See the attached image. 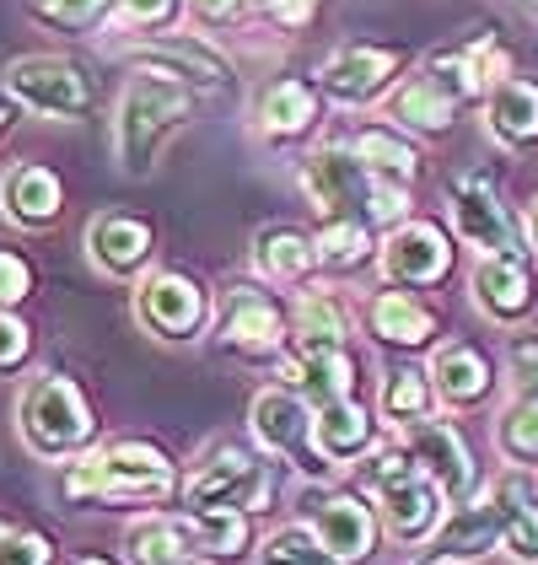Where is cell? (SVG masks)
Returning <instances> with one entry per match:
<instances>
[{
	"label": "cell",
	"instance_id": "6da1fadb",
	"mask_svg": "<svg viewBox=\"0 0 538 565\" xmlns=\"http://www.w3.org/2000/svg\"><path fill=\"white\" fill-rule=\"evenodd\" d=\"M297 178L323 221H366L388 232L409 221V189L377 178L351 146H318L313 157H302Z\"/></svg>",
	"mask_w": 538,
	"mask_h": 565
},
{
	"label": "cell",
	"instance_id": "7a4b0ae2",
	"mask_svg": "<svg viewBox=\"0 0 538 565\" xmlns=\"http://www.w3.org/2000/svg\"><path fill=\"white\" fill-rule=\"evenodd\" d=\"M60 484L71 501H108V507H162L183 490L173 458L151 441H114L82 452L76 463H65Z\"/></svg>",
	"mask_w": 538,
	"mask_h": 565
},
{
	"label": "cell",
	"instance_id": "3957f363",
	"mask_svg": "<svg viewBox=\"0 0 538 565\" xmlns=\"http://www.w3.org/2000/svg\"><path fill=\"white\" fill-rule=\"evenodd\" d=\"M194 119V97L189 87L168 76H134L119 97V119H114V146H119V168L130 178H146L157 168V151L173 130Z\"/></svg>",
	"mask_w": 538,
	"mask_h": 565
},
{
	"label": "cell",
	"instance_id": "277c9868",
	"mask_svg": "<svg viewBox=\"0 0 538 565\" xmlns=\"http://www.w3.org/2000/svg\"><path fill=\"white\" fill-rule=\"evenodd\" d=\"M17 431H22V441H28L39 458H71V452L92 447L97 415H92L87 393L76 388L71 377L49 372V377H39L33 388L22 393V404H17Z\"/></svg>",
	"mask_w": 538,
	"mask_h": 565
},
{
	"label": "cell",
	"instance_id": "5b68a950",
	"mask_svg": "<svg viewBox=\"0 0 538 565\" xmlns=\"http://www.w3.org/2000/svg\"><path fill=\"white\" fill-rule=\"evenodd\" d=\"M248 420H254V436L265 441L269 452L280 458V463H291L302 479H313V484H323V479H334L340 469L318 452V409L302 398L297 388H265L254 393V409H248Z\"/></svg>",
	"mask_w": 538,
	"mask_h": 565
},
{
	"label": "cell",
	"instance_id": "8992f818",
	"mask_svg": "<svg viewBox=\"0 0 538 565\" xmlns=\"http://www.w3.org/2000/svg\"><path fill=\"white\" fill-rule=\"evenodd\" d=\"M448 205H452V232H458L469 248H480V259H491V254H506V259H528L523 226H517V216L506 211V200H501V189H495L491 173L452 178Z\"/></svg>",
	"mask_w": 538,
	"mask_h": 565
},
{
	"label": "cell",
	"instance_id": "52a82bcc",
	"mask_svg": "<svg viewBox=\"0 0 538 565\" xmlns=\"http://www.w3.org/2000/svg\"><path fill=\"white\" fill-rule=\"evenodd\" d=\"M6 92L44 114V119H87L97 108V87L76 60H54V54H28L6 71Z\"/></svg>",
	"mask_w": 538,
	"mask_h": 565
},
{
	"label": "cell",
	"instance_id": "ba28073f",
	"mask_svg": "<svg viewBox=\"0 0 538 565\" xmlns=\"http://www.w3.org/2000/svg\"><path fill=\"white\" fill-rule=\"evenodd\" d=\"M269 495H275V475L254 452L243 447H216L211 463H200L194 479L183 484V507L189 512H259Z\"/></svg>",
	"mask_w": 538,
	"mask_h": 565
},
{
	"label": "cell",
	"instance_id": "9c48e42d",
	"mask_svg": "<svg viewBox=\"0 0 538 565\" xmlns=\"http://www.w3.org/2000/svg\"><path fill=\"white\" fill-rule=\"evenodd\" d=\"M226 350L248 355V361H286L291 350V312L265 286H232L216 323Z\"/></svg>",
	"mask_w": 538,
	"mask_h": 565
},
{
	"label": "cell",
	"instance_id": "30bf717a",
	"mask_svg": "<svg viewBox=\"0 0 538 565\" xmlns=\"http://www.w3.org/2000/svg\"><path fill=\"white\" fill-rule=\"evenodd\" d=\"M134 318H140L157 340L189 345V340H200V329L211 323V297H205V286H200L194 275L157 269V275H146L140 291H134Z\"/></svg>",
	"mask_w": 538,
	"mask_h": 565
},
{
	"label": "cell",
	"instance_id": "8fae6325",
	"mask_svg": "<svg viewBox=\"0 0 538 565\" xmlns=\"http://www.w3.org/2000/svg\"><path fill=\"white\" fill-rule=\"evenodd\" d=\"M377 264H383V280L394 291H426V286H442L452 275V237L437 226V221H404L383 237L377 248Z\"/></svg>",
	"mask_w": 538,
	"mask_h": 565
},
{
	"label": "cell",
	"instance_id": "7c38bea8",
	"mask_svg": "<svg viewBox=\"0 0 538 565\" xmlns=\"http://www.w3.org/2000/svg\"><path fill=\"white\" fill-rule=\"evenodd\" d=\"M404 65H409V54L394 44H340L318 65V92L345 103V108H361V103L388 97Z\"/></svg>",
	"mask_w": 538,
	"mask_h": 565
},
{
	"label": "cell",
	"instance_id": "4fadbf2b",
	"mask_svg": "<svg viewBox=\"0 0 538 565\" xmlns=\"http://www.w3.org/2000/svg\"><path fill=\"white\" fill-rule=\"evenodd\" d=\"M404 447H409V458L420 463V475L448 495V507H463V501L480 495L474 452H469V441H463V431H458L452 420H420V426H409V431H404Z\"/></svg>",
	"mask_w": 538,
	"mask_h": 565
},
{
	"label": "cell",
	"instance_id": "5bb4252c",
	"mask_svg": "<svg viewBox=\"0 0 538 565\" xmlns=\"http://www.w3.org/2000/svg\"><path fill=\"white\" fill-rule=\"evenodd\" d=\"M426 76L463 108V103H474V97H491V92L512 76V54L495 44V33H474L469 44L431 49V54H426Z\"/></svg>",
	"mask_w": 538,
	"mask_h": 565
},
{
	"label": "cell",
	"instance_id": "9a60e30c",
	"mask_svg": "<svg viewBox=\"0 0 538 565\" xmlns=\"http://www.w3.org/2000/svg\"><path fill=\"white\" fill-rule=\"evenodd\" d=\"M308 527H313L318 544L340 565H366L377 555V539H383L377 507H366V495H356V490H329V495H318Z\"/></svg>",
	"mask_w": 538,
	"mask_h": 565
},
{
	"label": "cell",
	"instance_id": "2e32d148",
	"mask_svg": "<svg viewBox=\"0 0 538 565\" xmlns=\"http://www.w3.org/2000/svg\"><path fill=\"white\" fill-rule=\"evenodd\" d=\"M372 495H377V512H383L388 533H394L399 544H426V539H437V527L448 522L442 518L448 495L420 475V463H409L404 475H394L388 484H377Z\"/></svg>",
	"mask_w": 538,
	"mask_h": 565
},
{
	"label": "cell",
	"instance_id": "e0dca14e",
	"mask_svg": "<svg viewBox=\"0 0 538 565\" xmlns=\"http://www.w3.org/2000/svg\"><path fill=\"white\" fill-rule=\"evenodd\" d=\"M151 254H157V232H151L146 216H130V211H103V216H92L87 259L97 264L103 275L130 280V275H140V269L151 264Z\"/></svg>",
	"mask_w": 538,
	"mask_h": 565
},
{
	"label": "cell",
	"instance_id": "ac0fdd59",
	"mask_svg": "<svg viewBox=\"0 0 538 565\" xmlns=\"http://www.w3.org/2000/svg\"><path fill=\"white\" fill-rule=\"evenodd\" d=\"M134 60L151 71V76H168V82H189V87H205L216 92L232 82V65H226V54L205 44V39H194V33H162V39H151V44L134 49Z\"/></svg>",
	"mask_w": 538,
	"mask_h": 565
},
{
	"label": "cell",
	"instance_id": "d6986e66",
	"mask_svg": "<svg viewBox=\"0 0 538 565\" xmlns=\"http://www.w3.org/2000/svg\"><path fill=\"white\" fill-rule=\"evenodd\" d=\"M469 291H474V307L491 318V323H523L534 312V269L528 259H506V254H491V259L474 264L469 275Z\"/></svg>",
	"mask_w": 538,
	"mask_h": 565
},
{
	"label": "cell",
	"instance_id": "ffe728a7",
	"mask_svg": "<svg viewBox=\"0 0 538 565\" xmlns=\"http://www.w3.org/2000/svg\"><path fill=\"white\" fill-rule=\"evenodd\" d=\"M495 544H501V507H495V495H474V501H463V507H452L448 522L437 527V539H431V550H426V561L420 565H448V561H480V555H491Z\"/></svg>",
	"mask_w": 538,
	"mask_h": 565
},
{
	"label": "cell",
	"instance_id": "44dd1931",
	"mask_svg": "<svg viewBox=\"0 0 538 565\" xmlns=\"http://www.w3.org/2000/svg\"><path fill=\"white\" fill-rule=\"evenodd\" d=\"M0 211L17 226H28V232H44L65 211V183L44 162H17L11 173L0 178Z\"/></svg>",
	"mask_w": 538,
	"mask_h": 565
},
{
	"label": "cell",
	"instance_id": "7402d4cb",
	"mask_svg": "<svg viewBox=\"0 0 538 565\" xmlns=\"http://www.w3.org/2000/svg\"><path fill=\"white\" fill-rule=\"evenodd\" d=\"M431 388H437V398H442L448 409H480L495 388L491 355L463 345V340L437 345V355H431Z\"/></svg>",
	"mask_w": 538,
	"mask_h": 565
},
{
	"label": "cell",
	"instance_id": "603a6c76",
	"mask_svg": "<svg viewBox=\"0 0 538 565\" xmlns=\"http://www.w3.org/2000/svg\"><path fill=\"white\" fill-rule=\"evenodd\" d=\"M366 334L388 350H426L437 340V312L415 291H377L366 302Z\"/></svg>",
	"mask_w": 538,
	"mask_h": 565
},
{
	"label": "cell",
	"instance_id": "cb8c5ba5",
	"mask_svg": "<svg viewBox=\"0 0 538 565\" xmlns=\"http://www.w3.org/2000/svg\"><path fill=\"white\" fill-rule=\"evenodd\" d=\"M323 119V92L318 82H302V76H280L259 92V135L269 140H297L308 135Z\"/></svg>",
	"mask_w": 538,
	"mask_h": 565
},
{
	"label": "cell",
	"instance_id": "d4e9b609",
	"mask_svg": "<svg viewBox=\"0 0 538 565\" xmlns=\"http://www.w3.org/2000/svg\"><path fill=\"white\" fill-rule=\"evenodd\" d=\"M254 269L269 286H302L318 269V243L302 226H286V221L259 226L254 232Z\"/></svg>",
	"mask_w": 538,
	"mask_h": 565
},
{
	"label": "cell",
	"instance_id": "484cf974",
	"mask_svg": "<svg viewBox=\"0 0 538 565\" xmlns=\"http://www.w3.org/2000/svg\"><path fill=\"white\" fill-rule=\"evenodd\" d=\"M495 507H501V544L523 565H538V490L523 469H506L491 484Z\"/></svg>",
	"mask_w": 538,
	"mask_h": 565
},
{
	"label": "cell",
	"instance_id": "4316f807",
	"mask_svg": "<svg viewBox=\"0 0 538 565\" xmlns=\"http://www.w3.org/2000/svg\"><path fill=\"white\" fill-rule=\"evenodd\" d=\"M313 431H318V452H323L334 469H345V463H356V458H372V447H377V420L366 415L361 398L323 404Z\"/></svg>",
	"mask_w": 538,
	"mask_h": 565
},
{
	"label": "cell",
	"instance_id": "83f0119b",
	"mask_svg": "<svg viewBox=\"0 0 538 565\" xmlns=\"http://www.w3.org/2000/svg\"><path fill=\"white\" fill-rule=\"evenodd\" d=\"M183 544H189V555H200V561H216V565H232L243 561L248 550H254V518L248 512H183Z\"/></svg>",
	"mask_w": 538,
	"mask_h": 565
},
{
	"label": "cell",
	"instance_id": "f1b7e54d",
	"mask_svg": "<svg viewBox=\"0 0 538 565\" xmlns=\"http://www.w3.org/2000/svg\"><path fill=\"white\" fill-rule=\"evenodd\" d=\"M485 125H491V135L501 146H512V151L538 146V82L506 76V82L485 97Z\"/></svg>",
	"mask_w": 538,
	"mask_h": 565
},
{
	"label": "cell",
	"instance_id": "f546056e",
	"mask_svg": "<svg viewBox=\"0 0 538 565\" xmlns=\"http://www.w3.org/2000/svg\"><path fill=\"white\" fill-rule=\"evenodd\" d=\"M388 119L415 135H448L452 119H458V103L420 71V76H409V82H399L388 92Z\"/></svg>",
	"mask_w": 538,
	"mask_h": 565
},
{
	"label": "cell",
	"instance_id": "4dcf8cb0",
	"mask_svg": "<svg viewBox=\"0 0 538 565\" xmlns=\"http://www.w3.org/2000/svg\"><path fill=\"white\" fill-rule=\"evenodd\" d=\"M351 151H356V157L377 178L404 183V189L420 178V162H426V157H420V146H415V140H409L399 125H366V130L351 140Z\"/></svg>",
	"mask_w": 538,
	"mask_h": 565
},
{
	"label": "cell",
	"instance_id": "1f68e13d",
	"mask_svg": "<svg viewBox=\"0 0 538 565\" xmlns=\"http://www.w3.org/2000/svg\"><path fill=\"white\" fill-rule=\"evenodd\" d=\"M351 345V312L334 291H308L291 312V350Z\"/></svg>",
	"mask_w": 538,
	"mask_h": 565
},
{
	"label": "cell",
	"instance_id": "d6a6232c",
	"mask_svg": "<svg viewBox=\"0 0 538 565\" xmlns=\"http://www.w3.org/2000/svg\"><path fill=\"white\" fill-rule=\"evenodd\" d=\"M431 409H437L431 372H420V366H394V372L383 377V415H388L399 431L420 426V420H431Z\"/></svg>",
	"mask_w": 538,
	"mask_h": 565
},
{
	"label": "cell",
	"instance_id": "836d02e7",
	"mask_svg": "<svg viewBox=\"0 0 538 565\" xmlns=\"http://www.w3.org/2000/svg\"><path fill=\"white\" fill-rule=\"evenodd\" d=\"M495 447L506 463L517 469H538V393L523 388L495 420Z\"/></svg>",
	"mask_w": 538,
	"mask_h": 565
},
{
	"label": "cell",
	"instance_id": "e575fe53",
	"mask_svg": "<svg viewBox=\"0 0 538 565\" xmlns=\"http://www.w3.org/2000/svg\"><path fill=\"white\" fill-rule=\"evenodd\" d=\"M125 550L130 565H194L189 544H183V527L173 518H140L125 527Z\"/></svg>",
	"mask_w": 538,
	"mask_h": 565
},
{
	"label": "cell",
	"instance_id": "d590c367",
	"mask_svg": "<svg viewBox=\"0 0 538 565\" xmlns=\"http://www.w3.org/2000/svg\"><path fill=\"white\" fill-rule=\"evenodd\" d=\"M318 243V264L323 269H356V264L372 259V226L366 221H323L313 232Z\"/></svg>",
	"mask_w": 538,
	"mask_h": 565
},
{
	"label": "cell",
	"instance_id": "8d00e7d4",
	"mask_svg": "<svg viewBox=\"0 0 538 565\" xmlns=\"http://www.w3.org/2000/svg\"><path fill=\"white\" fill-rule=\"evenodd\" d=\"M259 565H340V561L318 544V533L308 522H291V527L269 533L259 544Z\"/></svg>",
	"mask_w": 538,
	"mask_h": 565
},
{
	"label": "cell",
	"instance_id": "74e56055",
	"mask_svg": "<svg viewBox=\"0 0 538 565\" xmlns=\"http://www.w3.org/2000/svg\"><path fill=\"white\" fill-rule=\"evenodd\" d=\"M28 11H33L44 28H60V33H82V28H92V22L108 11V0H28Z\"/></svg>",
	"mask_w": 538,
	"mask_h": 565
},
{
	"label": "cell",
	"instance_id": "f35d334b",
	"mask_svg": "<svg viewBox=\"0 0 538 565\" xmlns=\"http://www.w3.org/2000/svg\"><path fill=\"white\" fill-rule=\"evenodd\" d=\"M0 565H60L54 539L39 527H17L11 539H0Z\"/></svg>",
	"mask_w": 538,
	"mask_h": 565
},
{
	"label": "cell",
	"instance_id": "ab89813d",
	"mask_svg": "<svg viewBox=\"0 0 538 565\" xmlns=\"http://www.w3.org/2000/svg\"><path fill=\"white\" fill-rule=\"evenodd\" d=\"M33 361V329L17 312H0V377H17Z\"/></svg>",
	"mask_w": 538,
	"mask_h": 565
},
{
	"label": "cell",
	"instance_id": "60d3db41",
	"mask_svg": "<svg viewBox=\"0 0 538 565\" xmlns=\"http://www.w3.org/2000/svg\"><path fill=\"white\" fill-rule=\"evenodd\" d=\"M28 297H33V264L17 248H0V312H17Z\"/></svg>",
	"mask_w": 538,
	"mask_h": 565
},
{
	"label": "cell",
	"instance_id": "b9f144b4",
	"mask_svg": "<svg viewBox=\"0 0 538 565\" xmlns=\"http://www.w3.org/2000/svg\"><path fill=\"white\" fill-rule=\"evenodd\" d=\"M179 11V0H114V22L119 28H168Z\"/></svg>",
	"mask_w": 538,
	"mask_h": 565
},
{
	"label": "cell",
	"instance_id": "7bdbcfd3",
	"mask_svg": "<svg viewBox=\"0 0 538 565\" xmlns=\"http://www.w3.org/2000/svg\"><path fill=\"white\" fill-rule=\"evenodd\" d=\"M259 6H265V17L275 22V28L302 33V28L318 17V6H323V0H259Z\"/></svg>",
	"mask_w": 538,
	"mask_h": 565
},
{
	"label": "cell",
	"instance_id": "ee69618b",
	"mask_svg": "<svg viewBox=\"0 0 538 565\" xmlns=\"http://www.w3.org/2000/svg\"><path fill=\"white\" fill-rule=\"evenodd\" d=\"M254 0H189V11L205 22V28H226V22H243V11H248Z\"/></svg>",
	"mask_w": 538,
	"mask_h": 565
},
{
	"label": "cell",
	"instance_id": "f6af8a7d",
	"mask_svg": "<svg viewBox=\"0 0 538 565\" xmlns=\"http://www.w3.org/2000/svg\"><path fill=\"white\" fill-rule=\"evenodd\" d=\"M528 243L538 248V194H534V205H528Z\"/></svg>",
	"mask_w": 538,
	"mask_h": 565
},
{
	"label": "cell",
	"instance_id": "bcb514c9",
	"mask_svg": "<svg viewBox=\"0 0 538 565\" xmlns=\"http://www.w3.org/2000/svg\"><path fill=\"white\" fill-rule=\"evenodd\" d=\"M65 565H114V561H108V555H71Z\"/></svg>",
	"mask_w": 538,
	"mask_h": 565
},
{
	"label": "cell",
	"instance_id": "7dc6e473",
	"mask_svg": "<svg viewBox=\"0 0 538 565\" xmlns=\"http://www.w3.org/2000/svg\"><path fill=\"white\" fill-rule=\"evenodd\" d=\"M11 533H17V527H11V522L0 518V539H11Z\"/></svg>",
	"mask_w": 538,
	"mask_h": 565
},
{
	"label": "cell",
	"instance_id": "c3c4849f",
	"mask_svg": "<svg viewBox=\"0 0 538 565\" xmlns=\"http://www.w3.org/2000/svg\"><path fill=\"white\" fill-rule=\"evenodd\" d=\"M0 130H6V108H0Z\"/></svg>",
	"mask_w": 538,
	"mask_h": 565
}]
</instances>
